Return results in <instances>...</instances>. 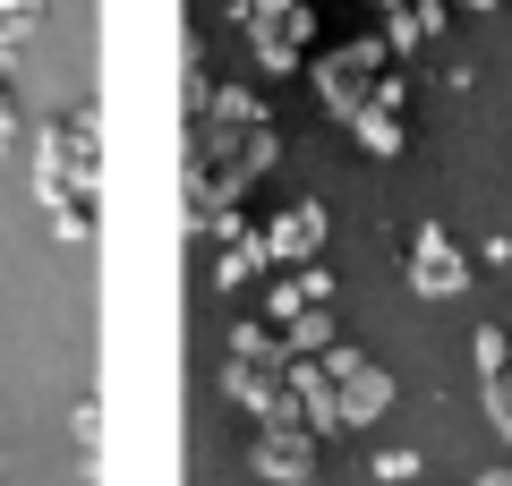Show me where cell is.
I'll list each match as a JSON object with an SVG mask.
<instances>
[{
	"instance_id": "cell-2",
	"label": "cell",
	"mask_w": 512,
	"mask_h": 486,
	"mask_svg": "<svg viewBox=\"0 0 512 486\" xmlns=\"http://www.w3.org/2000/svg\"><path fill=\"white\" fill-rule=\"evenodd\" d=\"M274 248H282V256H291V248L308 256V248H316V205H308V214H291V222H282V231H274Z\"/></svg>"
},
{
	"instance_id": "cell-1",
	"label": "cell",
	"mask_w": 512,
	"mask_h": 486,
	"mask_svg": "<svg viewBox=\"0 0 512 486\" xmlns=\"http://www.w3.org/2000/svg\"><path fill=\"white\" fill-rule=\"evenodd\" d=\"M419 282H444V290L461 282V265H453V248H444V231H427V248H419Z\"/></svg>"
}]
</instances>
